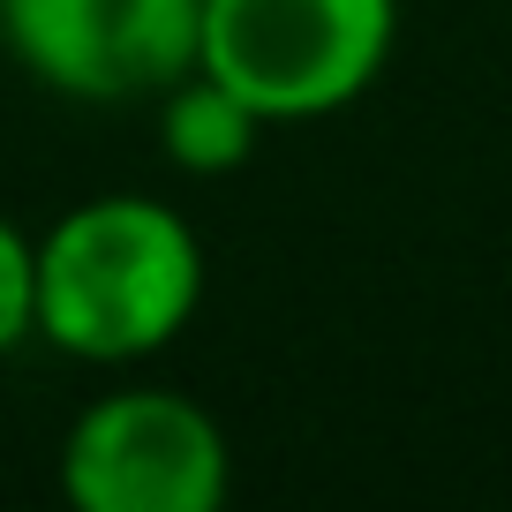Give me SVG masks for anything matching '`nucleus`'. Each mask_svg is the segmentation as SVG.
Returning a JSON list of instances; mask_svg holds the SVG:
<instances>
[{"label":"nucleus","mask_w":512,"mask_h":512,"mask_svg":"<svg viewBox=\"0 0 512 512\" xmlns=\"http://www.w3.org/2000/svg\"><path fill=\"white\" fill-rule=\"evenodd\" d=\"M151 128H159L166 166L189 174V181L241 174V166L256 159V144H264V113H256L241 91H226L219 76H204V68L174 76L159 98H151Z\"/></svg>","instance_id":"39448f33"},{"label":"nucleus","mask_w":512,"mask_h":512,"mask_svg":"<svg viewBox=\"0 0 512 512\" xmlns=\"http://www.w3.org/2000/svg\"><path fill=\"white\" fill-rule=\"evenodd\" d=\"M53 475L76 512H219L234 497V437L196 392L121 384L76 407Z\"/></svg>","instance_id":"7ed1b4c3"},{"label":"nucleus","mask_w":512,"mask_h":512,"mask_svg":"<svg viewBox=\"0 0 512 512\" xmlns=\"http://www.w3.org/2000/svg\"><path fill=\"white\" fill-rule=\"evenodd\" d=\"M204 0H0V46L68 106H151L196 68Z\"/></svg>","instance_id":"20e7f679"},{"label":"nucleus","mask_w":512,"mask_h":512,"mask_svg":"<svg viewBox=\"0 0 512 512\" xmlns=\"http://www.w3.org/2000/svg\"><path fill=\"white\" fill-rule=\"evenodd\" d=\"M400 53V0H204L196 68L241 91L264 128L362 106Z\"/></svg>","instance_id":"f03ea898"},{"label":"nucleus","mask_w":512,"mask_h":512,"mask_svg":"<svg viewBox=\"0 0 512 512\" xmlns=\"http://www.w3.org/2000/svg\"><path fill=\"white\" fill-rule=\"evenodd\" d=\"M204 279V241L166 196L98 189L31 234V339L91 369H136L196 324Z\"/></svg>","instance_id":"f257e3e1"},{"label":"nucleus","mask_w":512,"mask_h":512,"mask_svg":"<svg viewBox=\"0 0 512 512\" xmlns=\"http://www.w3.org/2000/svg\"><path fill=\"white\" fill-rule=\"evenodd\" d=\"M31 347V234L0 211V362Z\"/></svg>","instance_id":"423d86ee"}]
</instances>
